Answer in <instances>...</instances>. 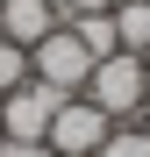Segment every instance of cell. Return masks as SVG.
I'll use <instances>...</instances> for the list:
<instances>
[{
	"mask_svg": "<svg viewBox=\"0 0 150 157\" xmlns=\"http://www.w3.org/2000/svg\"><path fill=\"white\" fill-rule=\"evenodd\" d=\"M14 86H29V50H21V43H7V36H0V100H7Z\"/></svg>",
	"mask_w": 150,
	"mask_h": 157,
	"instance_id": "obj_9",
	"label": "cell"
},
{
	"mask_svg": "<svg viewBox=\"0 0 150 157\" xmlns=\"http://www.w3.org/2000/svg\"><path fill=\"white\" fill-rule=\"evenodd\" d=\"M0 157H50V143H14V136H0Z\"/></svg>",
	"mask_w": 150,
	"mask_h": 157,
	"instance_id": "obj_10",
	"label": "cell"
},
{
	"mask_svg": "<svg viewBox=\"0 0 150 157\" xmlns=\"http://www.w3.org/2000/svg\"><path fill=\"white\" fill-rule=\"evenodd\" d=\"M64 100H71V93L43 86V78H29V86H14L7 100H0V136H14V143H43Z\"/></svg>",
	"mask_w": 150,
	"mask_h": 157,
	"instance_id": "obj_3",
	"label": "cell"
},
{
	"mask_svg": "<svg viewBox=\"0 0 150 157\" xmlns=\"http://www.w3.org/2000/svg\"><path fill=\"white\" fill-rule=\"evenodd\" d=\"M50 29H64V14H57V0H0V36L21 43V50H36Z\"/></svg>",
	"mask_w": 150,
	"mask_h": 157,
	"instance_id": "obj_5",
	"label": "cell"
},
{
	"mask_svg": "<svg viewBox=\"0 0 150 157\" xmlns=\"http://www.w3.org/2000/svg\"><path fill=\"white\" fill-rule=\"evenodd\" d=\"M29 78H43V86H57V93H86V78H93V50L71 36V29H50V36L29 50Z\"/></svg>",
	"mask_w": 150,
	"mask_h": 157,
	"instance_id": "obj_2",
	"label": "cell"
},
{
	"mask_svg": "<svg viewBox=\"0 0 150 157\" xmlns=\"http://www.w3.org/2000/svg\"><path fill=\"white\" fill-rule=\"evenodd\" d=\"M143 71H150V50H143Z\"/></svg>",
	"mask_w": 150,
	"mask_h": 157,
	"instance_id": "obj_12",
	"label": "cell"
},
{
	"mask_svg": "<svg viewBox=\"0 0 150 157\" xmlns=\"http://www.w3.org/2000/svg\"><path fill=\"white\" fill-rule=\"evenodd\" d=\"M64 29L79 36L86 50H93V64H100V57H114V50H121V43H114V7H100V14H71Z\"/></svg>",
	"mask_w": 150,
	"mask_h": 157,
	"instance_id": "obj_6",
	"label": "cell"
},
{
	"mask_svg": "<svg viewBox=\"0 0 150 157\" xmlns=\"http://www.w3.org/2000/svg\"><path fill=\"white\" fill-rule=\"evenodd\" d=\"M107 7H121V0H107Z\"/></svg>",
	"mask_w": 150,
	"mask_h": 157,
	"instance_id": "obj_13",
	"label": "cell"
},
{
	"mask_svg": "<svg viewBox=\"0 0 150 157\" xmlns=\"http://www.w3.org/2000/svg\"><path fill=\"white\" fill-rule=\"evenodd\" d=\"M136 128H150V100H143V114H136Z\"/></svg>",
	"mask_w": 150,
	"mask_h": 157,
	"instance_id": "obj_11",
	"label": "cell"
},
{
	"mask_svg": "<svg viewBox=\"0 0 150 157\" xmlns=\"http://www.w3.org/2000/svg\"><path fill=\"white\" fill-rule=\"evenodd\" d=\"M107 128H114V121L100 114L86 93H71L64 107H57V121H50V136H43V143H50V157H93L100 143H107Z\"/></svg>",
	"mask_w": 150,
	"mask_h": 157,
	"instance_id": "obj_4",
	"label": "cell"
},
{
	"mask_svg": "<svg viewBox=\"0 0 150 157\" xmlns=\"http://www.w3.org/2000/svg\"><path fill=\"white\" fill-rule=\"evenodd\" d=\"M93 157H150V128H136V121H114V128H107V143H100Z\"/></svg>",
	"mask_w": 150,
	"mask_h": 157,
	"instance_id": "obj_8",
	"label": "cell"
},
{
	"mask_svg": "<svg viewBox=\"0 0 150 157\" xmlns=\"http://www.w3.org/2000/svg\"><path fill=\"white\" fill-rule=\"evenodd\" d=\"M114 43L129 50V57L150 50V0H121V7H114Z\"/></svg>",
	"mask_w": 150,
	"mask_h": 157,
	"instance_id": "obj_7",
	"label": "cell"
},
{
	"mask_svg": "<svg viewBox=\"0 0 150 157\" xmlns=\"http://www.w3.org/2000/svg\"><path fill=\"white\" fill-rule=\"evenodd\" d=\"M86 100H93L107 121H136V114H143V100H150V71H143V57H129V50L100 57L93 78H86Z\"/></svg>",
	"mask_w": 150,
	"mask_h": 157,
	"instance_id": "obj_1",
	"label": "cell"
}]
</instances>
